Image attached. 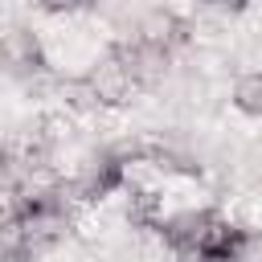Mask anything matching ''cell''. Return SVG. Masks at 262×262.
Segmentation results:
<instances>
[{
  "label": "cell",
  "instance_id": "8",
  "mask_svg": "<svg viewBox=\"0 0 262 262\" xmlns=\"http://www.w3.org/2000/svg\"><path fill=\"white\" fill-rule=\"evenodd\" d=\"M98 4L102 0H33V8L41 16H53V20H74V16H82V12L98 8Z\"/></svg>",
  "mask_w": 262,
  "mask_h": 262
},
{
  "label": "cell",
  "instance_id": "2",
  "mask_svg": "<svg viewBox=\"0 0 262 262\" xmlns=\"http://www.w3.org/2000/svg\"><path fill=\"white\" fill-rule=\"evenodd\" d=\"M82 78H86L98 111H127V106L143 94L139 82H135V74H131V66H127V57L119 53L115 41H106V45L98 49V57L82 70Z\"/></svg>",
  "mask_w": 262,
  "mask_h": 262
},
{
  "label": "cell",
  "instance_id": "7",
  "mask_svg": "<svg viewBox=\"0 0 262 262\" xmlns=\"http://www.w3.org/2000/svg\"><path fill=\"white\" fill-rule=\"evenodd\" d=\"M229 262H262V221H237Z\"/></svg>",
  "mask_w": 262,
  "mask_h": 262
},
{
  "label": "cell",
  "instance_id": "1",
  "mask_svg": "<svg viewBox=\"0 0 262 262\" xmlns=\"http://www.w3.org/2000/svg\"><path fill=\"white\" fill-rule=\"evenodd\" d=\"M49 61V41L37 25L29 20H0V74L8 82H29L37 74H45Z\"/></svg>",
  "mask_w": 262,
  "mask_h": 262
},
{
  "label": "cell",
  "instance_id": "4",
  "mask_svg": "<svg viewBox=\"0 0 262 262\" xmlns=\"http://www.w3.org/2000/svg\"><path fill=\"white\" fill-rule=\"evenodd\" d=\"M119 217H123V229L131 233H156L168 217V192L164 184H147V180H127V188L119 192Z\"/></svg>",
  "mask_w": 262,
  "mask_h": 262
},
{
  "label": "cell",
  "instance_id": "5",
  "mask_svg": "<svg viewBox=\"0 0 262 262\" xmlns=\"http://www.w3.org/2000/svg\"><path fill=\"white\" fill-rule=\"evenodd\" d=\"M111 41H115L119 53L127 57V66H131V74H135V82H139L143 94L160 90V86L172 78L180 53H172V49H164V45H151V41H139V37H111Z\"/></svg>",
  "mask_w": 262,
  "mask_h": 262
},
{
  "label": "cell",
  "instance_id": "3",
  "mask_svg": "<svg viewBox=\"0 0 262 262\" xmlns=\"http://www.w3.org/2000/svg\"><path fill=\"white\" fill-rule=\"evenodd\" d=\"M217 217H221L217 205H205V201L201 205H180V209H168V217L156 229V237L176 258H201V242H205V233H209V225Z\"/></svg>",
  "mask_w": 262,
  "mask_h": 262
},
{
  "label": "cell",
  "instance_id": "6",
  "mask_svg": "<svg viewBox=\"0 0 262 262\" xmlns=\"http://www.w3.org/2000/svg\"><path fill=\"white\" fill-rule=\"evenodd\" d=\"M229 106L242 119H262V70H237L229 82Z\"/></svg>",
  "mask_w": 262,
  "mask_h": 262
}]
</instances>
